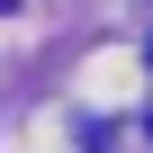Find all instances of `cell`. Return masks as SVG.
Here are the masks:
<instances>
[{
  "instance_id": "7a4b0ae2",
  "label": "cell",
  "mask_w": 153,
  "mask_h": 153,
  "mask_svg": "<svg viewBox=\"0 0 153 153\" xmlns=\"http://www.w3.org/2000/svg\"><path fill=\"white\" fill-rule=\"evenodd\" d=\"M144 54H153V45H144Z\"/></svg>"
},
{
  "instance_id": "6da1fadb",
  "label": "cell",
  "mask_w": 153,
  "mask_h": 153,
  "mask_svg": "<svg viewBox=\"0 0 153 153\" xmlns=\"http://www.w3.org/2000/svg\"><path fill=\"white\" fill-rule=\"evenodd\" d=\"M144 135H153V108H144Z\"/></svg>"
}]
</instances>
